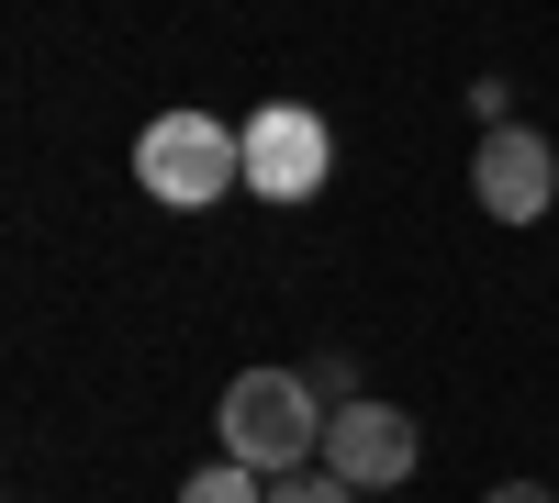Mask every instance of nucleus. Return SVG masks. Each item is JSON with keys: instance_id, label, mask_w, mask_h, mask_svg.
<instances>
[{"instance_id": "nucleus-1", "label": "nucleus", "mask_w": 559, "mask_h": 503, "mask_svg": "<svg viewBox=\"0 0 559 503\" xmlns=\"http://www.w3.org/2000/svg\"><path fill=\"white\" fill-rule=\"evenodd\" d=\"M213 436H224V459H247L258 481L313 470L324 459V392H313V370H247L236 392H224Z\"/></svg>"}, {"instance_id": "nucleus-5", "label": "nucleus", "mask_w": 559, "mask_h": 503, "mask_svg": "<svg viewBox=\"0 0 559 503\" xmlns=\"http://www.w3.org/2000/svg\"><path fill=\"white\" fill-rule=\"evenodd\" d=\"M471 191H481L492 224H537V213L559 202V157H548V134L492 123V134H481V157H471Z\"/></svg>"}, {"instance_id": "nucleus-4", "label": "nucleus", "mask_w": 559, "mask_h": 503, "mask_svg": "<svg viewBox=\"0 0 559 503\" xmlns=\"http://www.w3.org/2000/svg\"><path fill=\"white\" fill-rule=\"evenodd\" d=\"M414 459H426V436H414V415L403 403H336L324 415V470H347L358 492H392V481H414Z\"/></svg>"}, {"instance_id": "nucleus-10", "label": "nucleus", "mask_w": 559, "mask_h": 503, "mask_svg": "<svg viewBox=\"0 0 559 503\" xmlns=\"http://www.w3.org/2000/svg\"><path fill=\"white\" fill-rule=\"evenodd\" d=\"M481 503H559V492H548V481H492Z\"/></svg>"}, {"instance_id": "nucleus-2", "label": "nucleus", "mask_w": 559, "mask_h": 503, "mask_svg": "<svg viewBox=\"0 0 559 503\" xmlns=\"http://www.w3.org/2000/svg\"><path fill=\"white\" fill-rule=\"evenodd\" d=\"M134 179L168 202V213H202L247 179V134L224 112H157L146 134H134Z\"/></svg>"}, {"instance_id": "nucleus-8", "label": "nucleus", "mask_w": 559, "mask_h": 503, "mask_svg": "<svg viewBox=\"0 0 559 503\" xmlns=\"http://www.w3.org/2000/svg\"><path fill=\"white\" fill-rule=\"evenodd\" d=\"M313 392H324V403H358V358H347V347L313 358Z\"/></svg>"}, {"instance_id": "nucleus-3", "label": "nucleus", "mask_w": 559, "mask_h": 503, "mask_svg": "<svg viewBox=\"0 0 559 503\" xmlns=\"http://www.w3.org/2000/svg\"><path fill=\"white\" fill-rule=\"evenodd\" d=\"M324 168H336V123L313 101H258L247 112V191L258 202H313Z\"/></svg>"}, {"instance_id": "nucleus-6", "label": "nucleus", "mask_w": 559, "mask_h": 503, "mask_svg": "<svg viewBox=\"0 0 559 503\" xmlns=\"http://www.w3.org/2000/svg\"><path fill=\"white\" fill-rule=\"evenodd\" d=\"M179 503H269V481H258L247 459H213V470H191V481H179Z\"/></svg>"}, {"instance_id": "nucleus-9", "label": "nucleus", "mask_w": 559, "mask_h": 503, "mask_svg": "<svg viewBox=\"0 0 559 503\" xmlns=\"http://www.w3.org/2000/svg\"><path fill=\"white\" fill-rule=\"evenodd\" d=\"M471 112H481V134H492V123H515V89H503V79H471Z\"/></svg>"}, {"instance_id": "nucleus-7", "label": "nucleus", "mask_w": 559, "mask_h": 503, "mask_svg": "<svg viewBox=\"0 0 559 503\" xmlns=\"http://www.w3.org/2000/svg\"><path fill=\"white\" fill-rule=\"evenodd\" d=\"M269 503H358V481L313 459V470H280V481H269Z\"/></svg>"}]
</instances>
